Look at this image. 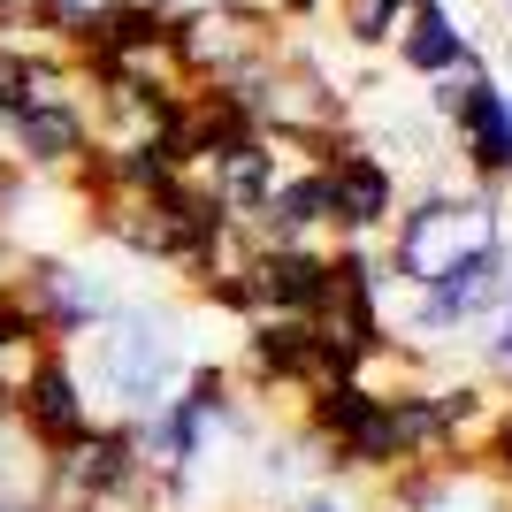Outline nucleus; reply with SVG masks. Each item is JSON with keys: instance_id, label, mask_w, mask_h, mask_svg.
Listing matches in <instances>:
<instances>
[{"instance_id": "1", "label": "nucleus", "mask_w": 512, "mask_h": 512, "mask_svg": "<svg viewBox=\"0 0 512 512\" xmlns=\"http://www.w3.org/2000/svg\"><path fill=\"white\" fill-rule=\"evenodd\" d=\"M184 352H176V321L161 306H115L85 337V375L92 406H107V421H146V413L169 406V390L184 383Z\"/></svg>"}, {"instance_id": "2", "label": "nucleus", "mask_w": 512, "mask_h": 512, "mask_svg": "<svg viewBox=\"0 0 512 512\" xmlns=\"http://www.w3.org/2000/svg\"><path fill=\"white\" fill-rule=\"evenodd\" d=\"M490 237H505V222H497V192L490 184H428V192L398 199V222L383 230V268L398 291H421V283H436L451 268V260H467L474 245H490Z\"/></svg>"}, {"instance_id": "3", "label": "nucleus", "mask_w": 512, "mask_h": 512, "mask_svg": "<svg viewBox=\"0 0 512 512\" xmlns=\"http://www.w3.org/2000/svg\"><path fill=\"white\" fill-rule=\"evenodd\" d=\"M283 31H291V23H283L276 8H260V0H207V8L169 23V54L192 85H222L237 69L268 62L283 46Z\"/></svg>"}, {"instance_id": "4", "label": "nucleus", "mask_w": 512, "mask_h": 512, "mask_svg": "<svg viewBox=\"0 0 512 512\" xmlns=\"http://www.w3.org/2000/svg\"><path fill=\"white\" fill-rule=\"evenodd\" d=\"M321 176H329V245H383V230L398 222V169L390 153H375V138L360 130H337L329 146H314Z\"/></svg>"}, {"instance_id": "5", "label": "nucleus", "mask_w": 512, "mask_h": 512, "mask_svg": "<svg viewBox=\"0 0 512 512\" xmlns=\"http://www.w3.org/2000/svg\"><path fill=\"white\" fill-rule=\"evenodd\" d=\"M8 299L23 306V321H31L54 352L85 344L92 329L123 306V299H115V291L85 268V260H69V253H31V260L16 268V283H8Z\"/></svg>"}, {"instance_id": "6", "label": "nucleus", "mask_w": 512, "mask_h": 512, "mask_svg": "<svg viewBox=\"0 0 512 512\" xmlns=\"http://www.w3.org/2000/svg\"><path fill=\"white\" fill-rule=\"evenodd\" d=\"M138 474H146V451H138L130 421H100L77 444L39 459V505H123Z\"/></svg>"}, {"instance_id": "7", "label": "nucleus", "mask_w": 512, "mask_h": 512, "mask_svg": "<svg viewBox=\"0 0 512 512\" xmlns=\"http://www.w3.org/2000/svg\"><path fill=\"white\" fill-rule=\"evenodd\" d=\"M230 375H237V390H253L268 406H299V390H314V329L291 314L245 321V344H237Z\"/></svg>"}, {"instance_id": "8", "label": "nucleus", "mask_w": 512, "mask_h": 512, "mask_svg": "<svg viewBox=\"0 0 512 512\" xmlns=\"http://www.w3.org/2000/svg\"><path fill=\"white\" fill-rule=\"evenodd\" d=\"M16 428H23V444L39 451H62V444H77L85 428H100V406H92V390H85V375H77V352H46L39 360V375L23 383V398H16Z\"/></svg>"}, {"instance_id": "9", "label": "nucleus", "mask_w": 512, "mask_h": 512, "mask_svg": "<svg viewBox=\"0 0 512 512\" xmlns=\"http://www.w3.org/2000/svg\"><path fill=\"white\" fill-rule=\"evenodd\" d=\"M451 138H459V161H467L474 184H505L512 176V92L497 85L490 69L482 77H467V92H459V107H451Z\"/></svg>"}, {"instance_id": "10", "label": "nucleus", "mask_w": 512, "mask_h": 512, "mask_svg": "<svg viewBox=\"0 0 512 512\" xmlns=\"http://www.w3.org/2000/svg\"><path fill=\"white\" fill-rule=\"evenodd\" d=\"M390 54H398V69L406 77H482V46L467 39V23L451 16L444 0L436 8H406V23H398V39H390Z\"/></svg>"}, {"instance_id": "11", "label": "nucleus", "mask_w": 512, "mask_h": 512, "mask_svg": "<svg viewBox=\"0 0 512 512\" xmlns=\"http://www.w3.org/2000/svg\"><path fill=\"white\" fill-rule=\"evenodd\" d=\"M253 276H260V299L268 314H321V306L337 299V283H329V245H253Z\"/></svg>"}, {"instance_id": "12", "label": "nucleus", "mask_w": 512, "mask_h": 512, "mask_svg": "<svg viewBox=\"0 0 512 512\" xmlns=\"http://www.w3.org/2000/svg\"><path fill=\"white\" fill-rule=\"evenodd\" d=\"M329 16H337V39L352 54H383L398 39V23H406V0H337Z\"/></svg>"}, {"instance_id": "13", "label": "nucleus", "mask_w": 512, "mask_h": 512, "mask_svg": "<svg viewBox=\"0 0 512 512\" xmlns=\"http://www.w3.org/2000/svg\"><path fill=\"white\" fill-rule=\"evenodd\" d=\"M306 436H260L253 444V482L260 490H276V497H299L306 482H314V459H306Z\"/></svg>"}, {"instance_id": "14", "label": "nucleus", "mask_w": 512, "mask_h": 512, "mask_svg": "<svg viewBox=\"0 0 512 512\" xmlns=\"http://www.w3.org/2000/svg\"><path fill=\"white\" fill-rule=\"evenodd\" d=\"M467 352H474V375H482V383H505V390H512V314L474 321Z\"/></svg>"}, {"instance_id": "15", "label": "nucleus", "mask_w": 512, "mask_h": 512, "mask_svg": "<svg viewBox=\"0 0 512 512\" xmlns=\"http://www.w3.org/2000/svg\"><path fill=\"white\" fill-rule=\"evenodd\" d=\"M283 512H367L360 482H337V474H314L299 497H283Z\"/></svg>"}, {"instance_id": "16", "label": "nucleus", "mask_w": 512, "mask_h": 512, "mask_svg": "<svg viewBox=\"0 0 512 512\" xmlns=\"http://www.w3.org/2000/svg\"><path fill=\"white\" fill-rule=\"evenodd\" d=\"M100 8H107V0H39V31H46L54 46H62L69 31H85V23L100 16Z\"/></svg>"}, {"instance_id": "17", "label": "nucleus", "mask_w": 512, "mask_h": 512, "mask_svg": "<svg viewBox=\"0 0 512 512\" xmlns=\"http://www.w3.org/2000/svg\"><path fill=\"white\" fill-rule=\"evenodd\" d=\"M482 467L512 490V398H497V421H490V444H482Z\"/></svg>"}, {"instance_id": "18", "label": "nucleus", "mask_w": 512, "mask_h": 512, "mask_svg": "<svg viewBox=\"0 0 512 512\" xmlns=\"http://www.w3.org/2000/svg\"><path fill=\"white\" fill-rule=\"evenodd\" d=\"M16 31H39V0H0V39Z\"/></svg>"}, {"instance_id": "19", "label": "nucleus", "mask_w": 512, "mask_h": 512, "mask_svg": "<svg viewBox=\"0 0 512 512\" xmlns=\"http://www.w3.org/2000/svg\"><path fill=\"white\" fill-rule=\"evenodd\" d=\"M268 8H276L283 23H314V16H329L337 0H268Z\"/></svg>"}, {"instance_id": "20", "label": "nucleus", "mask_w": 512, "mask_h": 512, "mask_svg": "<svg viewBox=\"0 0 512 512\" xmlns=\"http://www.w3.org/2000/svg\"><path fill=\"white\" fill-rule=\"evenodd\" d=\"M23 260H31V253H23V245H16V237H8V230H0V291H8V283H16V268H23Z\"/></svg>"}, {"instance_id": "21", "label": "nucleus", "mask_w": 512, "mask_h": 512, "mask_svg": "<svg viewBox=\"0 0 512 512\" xmlns=\"http://www.w3.org/2000/svg\"><path fill=\"white\" fill-rule=\"evenodd\" d=\"M16 192H23V176H16V169H0V214L16 207Z\"/></svg>"}, {"instance_id": "22", "label": "nucleus", "mask_w": 512, "mask_h": 512, "mask_svg": "<svg viewBox=\"0 0 512 512\" xmlns=\"http://www.w3.org/2000/svg\"><path fill=\"white\" fill-rule=\"evenodd\" d=\"M46 512H115V505H46Z\"/></svg>"}, {"instance_id": "23", "label": "nucleus", "mask_w": 512, "mask_h": 512, "mask_svg": "<svg viewBox=\"0 0 512 512\" xmlns=\"http://www.w3.org/2000/svg\"><path fill=\"white\" fill-rule=\"evenodd\" d=\"M0 512H46V505H0Z\"/></svg>"}, {"instance_id": "24", "label": "nucleus", "mask_w": 512, "mask_h": 512, "mask_svg": "<svg viewBox=\"0 0 512 512\" xmlns=\"http://www.w3.org/2000/svg\"><path fill=\"white\" fill-rule=\"evenodd\" d=\"M406 8H436V0H406Z\"/></svg>"}, {"instance_id": "25", "label": "nucleus", "mask_w": 512, "mask_h": 512, "mask_svg": "<svg viewBox=\"0 0 512 512\" xmlns=\"http://www.w3.org/2000/svg\"><path fill=\"white\" fill-rule=\"evenodd\" d=\"M367 512H390V505H367Z\"/></svg>"}, {"instance_id": "26", "label": "nucleus", "mask_w": 512, "mask_h": 512, "mask_svg": "<svg viewBox=\"0 0 512 512\" xmlns=\"http://www.w3.org/2000/svg\"><path fill=\"white\" fill-rule=\"evenodd\" d=\"M505 184H512V176H505Z\"/></svg>"}]
</instances>
